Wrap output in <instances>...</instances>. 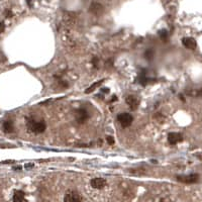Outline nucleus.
<instances>
[{
  "mask_svg": "<svg viewBox=\"0 0 202 202\" xmlns=\"http://www.w3.org/2000/svg\"><path fill=\"white\" fill-rule=\"evenodd\" d=\"M5 15H6V17H11L12 16V12L9 9H7V10H5Z\"/></svg>",
  "mask_w": 202,
  "mask_h": 202,
  "instance_id": "4be33fe9",
  "label": "nucleus"
},
{
  "mask_svg": "<svg viewBox=\"0 0 202 202\" xmlns=\"http://www.w3.org/2000/svg\"><path fill=\"white\" fill-rule=\"evenodd\" d=\"M159 37L161 39L162 42H168V39H169V34H168V31L166 30V29H162L159 31Z\"/></svg>",
  "mask_w": 202,
  "mask_h": 202,
  "instance_id": "2eb2a0df",
  "label": "nucleus"
},
{
  "mask_svg": "<svg viewBox=\"0 0 202 202\" xmlns=\"http://www.w3.org/2000/svg\"><path fill=\"white\" fill-rule=\"evenodd\" d=\"M143 56H145V58L147 60L152 61L153 59H154V57H155V52L153 50H151V49H149V50H146L145 54H143Z\"/></svg>",
  "mask_w": 202,
  "mask_h": 202,
  "instance_id": "f3484780",
  "label": "nucleus"
},
{
  "mask_svg": "<svg viewBox=\"0 0 202 202\" xmlns=\"http://www.w3.org/2000/svg\"><path fill=\"white\" fill-rule=\"evenodd\" d=\"M26 128L29 132L39 134L46 131L47 124L44 120H37L33 116H28V117H26Z\"/></svg>",
  "mask_w": 202,
  "mask_h": 202,
  "instance_id": "f257e3e1",
  "label": "nucleus"
},
{
  "mask_svg": "<svg viewBox=\"0 0 202 202\" xmlns=\"http://www.w3.org/2000/svg\"><path fill=\"white\" fill-rule=\"evenodd\" d=\"M90 184L94 189H102V188H104L106 186L107 183L104 178L97 177V178H93L90 181Z\"/></svg>",
  "mask_w": 202,
  "mask_h": 202,
  "instance_id": "6e6552de",
  "label": "nucleus"
},
{
  "mask_svg": "<svg viewBox=\"0 0 202 202\" xmlns=\"http://www.w3.org/2000/svg\"><path fill=\"white\" fill-rule=\"evenodd\" d=\"M182 44H183L184 47H185L186 49H189V50H195L196 47H197L196 40L193 38H183Z\"/></svg>",
  "mask_w": 202,
  "mask_h": 202,
  "instance_id": "9d476101",
  "label": "nucleus"
},
{
  "mask_svg": "<svg viewBox=\"0 0 202 202\" xmlns=\"http://www.w3.org/2000/svg\"><path fill=\"white\" fill-rule=\"evenodd\" d=\"M176 179L181 183L185 184H194L197 183L199 180V175L196 173L189 174V175H179L176 177Z\"/></svg>",
  "mask_w": 202,
  "mask_h": 202,
  "instance_id": "f03ea898",
  "label": "nucleus"
},
{
  "mask_svg": "<svg viewBox=\"0 0 202 202\" xmlns=\"http://www.w3.org/2000/svg\"><path fill=\"white\" fill-rule=\"evenodd\" d=\"M183 141V136L180 132H170L168 134V142L170 145L175 146Z\"/></svg>",
  "mask_w": 202,
  "mask_h": 202,
  "instance_id": "0eeeda50",
  "label": "nucleus"
},
{
  "mask_svg": "<svg viewBox=\"0 0 202 202\" xmlns=\"http://www.w3.org/2000/svg\"><path fill=\"white\" fill-rule=\"evenodd\" d=\"M125 102H127V104L129 106V108L132 110H136L138 107V105H140V100L133 95H128L125 98Z\"/></svg>",
  "mask_w": 202,
  "mask_h": 202,
  "instance_id": "1a4fd4ad",
  "label": "nucleus"
},
{
  "mask_svg": "<svg viewBox=\"0 0 202 202\" xmlns=\"http://www.w3.org/2000/svg\"><path fill=\"white\" fill-rule=\"evenodd\" d=\"M2 128H3L4 132H6V133L13 132V131H14V125H13V122L11 120H6L3 122Z\"/></svg>",
  "mask_w": 202,
  "mask_h": 202,
  "instance_id": "f8f14e48",
  "label": "nucleus"
},
{
  "mask_svg": "<svg viewBox=\"0 0 202 202\" xmlns=\"http://www.w3.org/2000/svg\"><path fill=\"white\" fill-rule=\"evenodd\" d=\"M4 29H5V24H4V22H0V34H2Z\"/></svg>",
  "mask_w": 202,
  "mask_h": 202,
  "instance_id": "412c9836",
  "label": "nucleus"
},
{
  "mask_svg": "<svg viewBox=\"0 0 202 202\" xmlns=\"http://www.w3.org/2000/svg\"><path fill=\"white\" fill-rule=\"evenodd\" d=\"M197 157H198V158H200V159H202V154L201 155H197Z\"/></svg>",
  "mask_w": 202,
  "mask_h": 202,
  "instance_id": "cd10ccee",
  "label": "nucleus"
},
{
  "mask_svg": "<svg viewBox=\"0 0 202 202\" xmlns=\"http://www.w3.org/2000/svg\"><path fill=\"white\" fill-rule=\"evenodd\" d=\"M89 117H90L89 112L87 111L86 108H84V107H80V108H78L75 112V118L77 120V122L80 124H83L86 122L89 119Z\"/></svg>",
  "mask_w": 202,
  "mask_h": 202,
  "instance_id": "7ed1b4c3",
  "label": "nucleus"
},
{
  "mask_svg": "<svg viewBox=\"0 0 202 202\" xmlns=\"http://www.w3.org/2000/svg\"><path fill=\"white\" fill-rule=\"evenodd\" d=\"M106 142L108 145L112 146V145H114V142H115V140L113 138V137H111V136H107L106 137Z\"/></svg>",
  "mask_w": 202,
  "mask_h": 202,
  "instance_id": "6ab92c4d",
  "label": "nucleus"
},
{
  "mask_svg": "<svg viewBox=\"0 0 202 202\" xmlns=\"http://www.w3.org/2000/svg\"><path fill=\"white\" fill-rule=\"evenodd\" d=\"M103 81H104V80H103V79H102V80H100V81H97V82H95V83H94L93 85H91V86H90V87H89V88H87V89H86V90H85V93H86V94H89V93L93 92V91H94V90H95V89H96V88H97L98 86H99V85H100V84H101V83L103 82Z\"/></svg>",
  "mask_w": 202,
  "mask_h": 202,
  "instance_id": "dca6fc26",
  "label": "nucleus"
},
{
  "mask_svg": "<svg viewBox=\"0 0 202 202\" xmlns=\"http://www.w3.org/2000/svg\"><path fill=\"white\" fill-rule=\"evenodd\" d=\"M59 86L62 87V88H67V87H68V83H67L66 81L60 80V81H59Z\"/></svg>",
  "mask_w": 202,
  "mask_h": 202,
  "instance_id": "aec40b11",
  "label": "nucleus"
},
{
  "mask_svg": "<svg viewBox=\"0 0 202 202\" xmlns=\"http://www.w3.org/2000/svg\"><path fill=\"white\" fill-rule=\"evenodd\" d=\"M138 81H140V83L142 85V86H145V85L149 82V78L147 77V73L145 70H142V73L138 75Z\"/></svg>",
  "mask_w": 202,
  "mask_h": 202,
  "instance_id": "4468645a",
  "label": "nucleus"
},
{
  "mask_svg": "<svg viewBox=\"0 0 202 202\" xmlns=\"http://www.w3.org/2000/svg\"><path fill=\"white\" fill-rule=\"evenodd\" d=\"M89 12L92 13L95 16H100L103 12H104V6L102 5L100 2L93 1L90 6H89Z\"/></svg>",
  "mask_w": 202,
  "mask_h": 202,
  "instance_id": "423d86ee",
  "label": "nucleus"
},
{
  "mask_svg": "<svg viewBox=\"0 0 202 202\" xmlns=\"http://www.w3.org/2000/svg\"><path fill=\"white\" fill-rule=\"evenodd\" d=\"M179 97H180V99H181L183 102H185V97H184V96L182 95V94H181V95H179Z\"/></svg>",
  "mask_w": 202,
  "mask_h": 202,
  "instance_id": "a878e982",
  "label": "nucleus"
},
{
  "mask_svg": "<svg viewBox=\"0 0 202 202\" xmlns=\"http://www.w3.org/2000/svg\"><path fill=\"white\" fill-rule=\"evenodd\" d=\"M186 94L188 96H192V97H200V96H202V88L201 89H191V90H187Z\"/></svg>",
  "mask_w": 202,
  "mask_h": 202,
  "instance_id": "ddd939ff",
  "label": "nucleus"
},
{
  "mask_svg": "<svg viewBox=\"0 0 202 202\" xmlns=\"http://www.w3.org/2000/svg\"><path fill=\"white\" fill-rule=\"evenodd\" d=\"M91 63H92V65H93V67H94L95 69L99 68V59H98V58L94 57L93 59L91 60Z\"/></svg>",
  "mask_w": 202,
  "mask_h": 202,
  "instance_id": "a211bd4d",
  "label": "nucleus"
},
{
  "mask_svg": "<svg viewBox=\"0 0 202 202\" xmlns=\"http://www.w3.org/2000/svg\"><path fill=\"white\" fill-rule=\"evenodd\" d=\"M24 167L26 168V169H30V168H34V164H26Z\"/></svg>",
  "mask_w": 202,
  "mask_h": 202,
  "instance_id": "b1692460",
  "label": "nucleus"
},
{
  "mask_svg": "<svg viewBox=\"0 0 202 202\" xmlns=\"http://www.w3.org/2000/svg\"><path fill=\"white\" fill-rule=\"evenodd\" d=\"M82 196L76 190H68L64 196V202H81Z\"/></svg>",
  "mask_w": 202,
  "mask_h": 202,
  "instance_id": "39448f33",
  "label": "nucleus"
},
{
  "mask_svg": "<svg viewBox=\"0 0 202 202\" xmlns=\"http://www.w3.org/2000/svg\"><path fill=\"white\" fill-rule=\"evenodd\" d=\"M117 120L118 122L120 123V125L123 128L131 127L132 121H133V117L131 113H127V112H124V113H119L117 115Z\"/></svg>",
  "mask_w": 202,
  "mask_h": 202,
  "instance_id": "20e7f679",
  "label": "nucleus"
},
{
  "mask_svg": "<svg viewBox=\"0 0 202 202\" xmlns=\"http://www.w3.org/2000/svg\"><path fill=\"white\" fill-rule=\"evenodd\" d=\"M12 169L14 170V171H20V170H21V167H20V166H15V167H13Z\"/></svg>",
  "mask_w": 202,
  "mask_h": 202,
  "instance_id": "393cba45",
  "label": "nucleus"
},
{
  "mask_svg": "<svg viewBox=\"0 0 202 202\" xmlns=\"http://www.w3.org/2000/svg\"><path fill=\"white\" fill-rule=\"evenodd\" d=\"M102 91L104 92V93H106V92L108 93V91H109V90H108V89H102Z\"/></svg>",
  "mask_w": 202,
  "mask_h": 202,
  "instance_id": "bb28decb",
  "label": "nucleus"
},
{
  "mask_svg": "<svg viewBox=\"0 0 202 202\" xmlns=\"http://www.w3.org/2000/svg\"><path fill=\"white\" fill-rule=\"evenodd\" d=\"M9 163H14V161H12V160H8V161H3V162H1V164H9Z\"/></svg>",
  "mask_w": 202,
  "mask_h": 202,
  "instance_id": "5701e85b",
  "label": "nucleus"
},
{
  "mask_svg": "<svg viewBox=\"0 0 202 202\" xmlns=\"http://www.w3.org/2000/svg\"><path fill=\"white\" fill-rule=\"evenodd\" d=\"M13 202H28L25 199V193L21 190H15L13 194Z\"/></svg>",
  "mask_w": 202,
  "mask_h": 202,
  "instance_id": "9b49d317",
  "label": "nucleus"
}]
</instances>
